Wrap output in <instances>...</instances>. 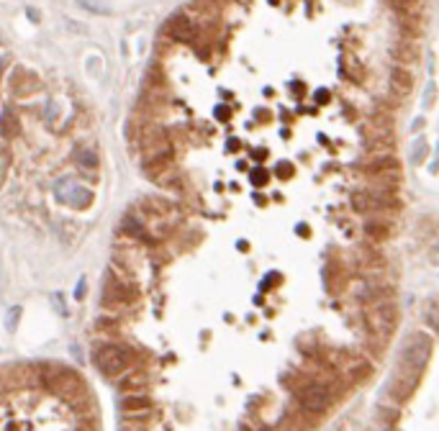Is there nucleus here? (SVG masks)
Masks as SVG:
<instances>
[{
    "instance_id": "obj_27",
    "label": "nucleus",
    "mask_w": 439,
    "mask_h": 431,
    "mask_svg": "<svg viewBox=\"0 0 439 431\" xmlns=\"http://www.w3.org/2000/svg\"><path fill=\"white\" fill-rule=\"evenodd\" d=\"M216 116H218L221 121H226V119H229V108H224V105H221V108L216 111Z\"/></svg>"
},
{
    "instance_id": "obj_23",
    "label": "nucleus",
    "mask_w": 439,
    "mask_h": 431,
    "mask_svg": "<svg viewBox=\"0 0 439 431\" xmlns=\"http://www.w3.org/2000/svg\"><path fill=\"white\" fill-rule=\"evenodd\" d=\"M77 165H80V167H85V169H90V172H96V167H98L96 154H93V152H80V154H77Z\"/></svg>"
},
{
    "instance_id": "obj_2",
    "label": "nucleus",
    "mask_w": 439,
    "mask_h": 431,
    "mask_svg": "<svg viewBox=\"0 0 439 431\" xmlns=\"http://www.w3.org/2000/svg\"><path fill=\"white\" fill-rule=\"evenodd\" d=\"M41 372H44V388L54 398L64 400L77 414L93 411V398L88 393V385L72 368L59 365V362H41Z\"/></svg>"
},
{
    "instance_id": "obj_15",
    "label": "nucleus",
    "mask_w": 439,
    "mask_h": 431,
    "mask_svg": "<svg viewBox=\"0 0 439 431\" xmlns=\"http://www.w3.org/2000/svg\"><path fill=\"white\" fill-rule=\"evenodd\" d=\"M121 411L124 416H142L152 411V400L147 398L144 393H124V400H121Z\"/></svg>"
},
{
    "instance_id": "obj_9",
    "label": "nucleus",
    "mask_w": 439,
    "mask_h": 431,
    "mask_svg": "<svg viewBox=\"0 0 439 431\" xmlns=\"http://www.w3.org/2000/svg\"><path fill=\"white\" fill-rule=\"evenodd\" d=\"M57 192H59V198L72 208H88L93 203V192L85 190L82 185L77 183H62L57 185Z\"/></svg>"
},
{
    "instance_id": "obj_5",
    "label": "nucleus",
    "mask_w": 439,
    "mask_h": 431,
    "mask_svg": "<svg viewBox=\"0 0 439 431\" xmlns=\"http://www.w3.org/2000/svg\"><path fill=\"white\" fill-rule=\"evenodd\" d=\"M401 321L399 305L391 301H378L368 308V326L375 336H391Z\"/></svg>"
},
{
    "instance_id": "obj_28",
    "label": "nucleus",
    "mask_w": 439,
    "mask_h": 431,
    "mask_svg": "<svg viewBox=\"0 0 439 431\" xmlns=\"http://www.w3.org/2000/svg\"><path fill=\"white\" fill-rule=\"evenodd\" d=\"M85 290H88V287H85V282H80V285H77V290H75V296L82 298V296H85Z\"/></svg>"
},
{
    "instance_id": "obj_8",
    "label": "nucleus",
    "mask_w": 439,
    "mask_h": 431,
    "mask_svg": "<svg viewBox=\"0 0 439 431\" xmlns=\"http://www.w3.org/2000/svg\"><path fill=\"white\" fill-rule=\"evenodd\" d=\"M162 31L175 41H193L195 39V24H193V18L188 16V13H183V10L172 13V16L165 21V29H162Z\"/></svg>"
},
{
    "instance_id": "obj_3",
    "label": "nucleus",
    "mask_w": 439,
    "mask_h": 431,
    "mask_svg": "<svg viewBox=\"0 0 439 431\" xmlns=\"http://www.w3.org/2000/svg\"><path fill=\"white\" fill-rule=\"evenodd\" d=\"M139 298V287L131 282V275L121 272L119 267H108L103 282V311L108 313H121L131 308Z\"/></svg>"
},
{
    "instance_id": "obj_6",
    "label": "nucleus",
    "mask_w": 439,
    "mask_h": 431,
    "mask_svg": "<svg viewBox=\"0 0 439 431\" xmlns=\"http://www.w3.org/2000/svg\"><path fill=\"white\" fill-rule=\"evenodd\" d=\"M131 139H136L139 144V152L142 157L147 154H160V152H172V146H170V136L168 131L160 126V123H154V121H144L139 131H136Z\"/></svg>"
},
{
    "instance_id": "obj_18",
    "label": "nucleus",
    "mask_w": 439,
    "mask_h": 431,
    "mask_svg": "<svg viewBox=\"0 0 439 431\" xmlns=\"http://www.w3.org/2000/svg\"><path fill=\"white\" fill-rule=\"evenodd\" d=\"M18 134H21V121L10 108H6L3 116H0V136L3 139H16Z\"/></svg>"
},
{
    "instance_id": "obj_19",
    "label": "nucleus",
    "mask_w": 439,
    "mask_h": 431,
    "mask_svg": "<svg viewBox=\"0 0 439 431\" xmlns=\"http://www.w3.org/2000/svg\"><path fill=\"white\" fill-rule=\"evenodd\" d=\"M139 208H142V211H147V213H152L154 218H165V216L172 211V206H170L168 200H162V198H144L142 203H139Z\"/></svg>"
},
{
    "instance_id": "obj_16",
    "label": "nucleus",
    "mask_w": 439,
    "mask_h": 431,
    "mask_svg": "<svg viewBox=\"0 0 439 431\" xmlns=\"http://www.w3.org/2000/svg\"><path fill=\"white\" fill-rule=\"evenodd\" d=\"M391 90L396 93V96L406 98L411 96V90H414V75L403 67V64H399V67H393L391 72Z\"/></svg>"
},
{
    "instance_id": "obj_26",
    "label": "nucleus",
    "mask_w": 439,
    "mask_h": 431,
    "mask_svg": "<svg viewBox=\"0 0 439 431\" xmlns=\"http://www.w3.org/2000/svg\"><path fill=\"white\" fill-rule=\"evenodd\" d=\"M278 172H280V175H283V177H285V180H288V177L293 175V165H288V162H283V165H280V167H278Z\"/></svg>"
},
{
    "instance_id": "obj_25",
    "label": "nucleus",
    "mask_w": 439,
    "mask_h": 431,
    "mask_svg": "<svg viewBox=\"0 0 439 431\" xmlns=\"http://www.w3.org/2000/svg\"><path fill=\"white\" fill-rule=\"evenodd\" d=\"M252 183L265 185V183H267V172H265V169H257V172H252Z\"/></svg>"
},
{
    "instance_id": "obj_12",
    "label": "nucleus",
    "mask_w": 439,
    "mask_h": 431,
    "mask_svg": "<svg viewBox=\"0 0 439 431\" xmlns=\"http://www.w3.org/2000/svg\"><path fill=\"white\" fill-rule=\"evenodd\" d=\"M396 293V287L391 282H385V280H368L365 285L357 290L359 301H365V303H378V301H388V298Z\"/></svg>"
},
{
    "instance_id": "obj_22",
    "label": "nucleus",
    "mask_w": 439,
    "mask_h": 431,
    "mask_svg": "<svg viewBox=\"0 0 439 431\" xmlns=\"http://www.w3.org/2000/svg\"><path fill=\"white\" fill-rule=\"evenodd\" d=\"M82 8L90 10V13H111L113 3L111 0H77Z\"/></svg>"
},
{
    "instance_id": "obj_7",
    "label": "nucleus",
    "mask_w": 439,
    "mask_h": 431,
    "mask_svg": "<svg viewBox=\"0 0 439 431\" xmlns=\"http://www.w3.org/2000/svg\"><path fill=\"white\" fill-rule=\"evenodd\" d=\"M298 400H301L304 411L319 416L334 406V391L327 383H308L304 388H298Z\"/></svg>"
},
{
    "instance_id": "obj_21",
    "label": "nucleus",
    "mask_w": 439,
    "mask_h": 431,
    "mask_svg": "<svg viewBox=\"0 0 439 431\" xmlns=\"http://www.w3.org/2000/svg\"><path fill=\"white\" fill-rule=\"evenodd\" d=\"M365 234H368V239L373 241H385L391 232H388V226L380 224V221H368V224H365Z\"/></svg>"
},
{
    "instance_id": "obj_1",
    "label": "nucleus",
    "mask_w": 439,
    "mask_h": 431,
    "mask_svg": "<svg viewBox=\"0 0 439 431\" xmlns=\"http://www.w3.org/2000/svg\"><path fill=\"white\" fill-rule=\"evenodd\" d=\"M431 339L426 334H411L408 336L406 347H403V354H401V365L396 370V375L391 380V398L396 400H406L414 395L416 385H419V377H422L424 368L431 357Z\"/></svg>"
},
{
    "instance_id": "obj_4",
    "label": "nucleus",
    "mask_w": 439,
    "mask_h": 431,
    "mask_svg": "<svg viewBox=\"0 0 439 431\" xmlns=\"http://www.w3.org/2000/svg\"><path fill=\"white\" fill-rule=\"evenodd\" d=\"M93 362L105 377H121L134 368L136 354L124 342H98L93 347Z\"/></svg>"
},
{
    "instance_id": "obj_11",
    "label": "nucleus",
    "mask_w": 439,
    "mask_h": 431,
    "mask_svg": "<svg viewBox=\"0 0 439 431\" xmlns=\"http://www.w3.org/2000/svg\"><path fill=\"white\" fill-rule=\"evenodd\" d=\"M175 167V162H172V152H160V154H147L142 160V172L149 180H157L160 175H165L168 169Z\"/></svg>"
},
{
    "instance_id": "obj_10",
    "label": "nucleus",
    "mask_w": 439,
    "mask_h": 431,
    "mask_svg": "<svg viewBox=\"0 0 439 431\" xmlns=\"http://www.w3.org/2000/svg\"><path fill=\"white\" fill-rule=\"evenodd\" d=\"M393 59L399 64H403V67H411V64L419 62V56H422V47H419V41L411 39V36H403V39H399L396 44H393L391 49Z\"/></svg>"
},
{
    "instance_id": "obj_24",
    "label": "nucleus",
    "mask_w": 439,
    "mask_h": 431,
    "mask_svg": "<svg viewBox=\"0 0 439 431\" xmlns=\"http://www.w3.org/2000/svg\"><path fill=\"white\" fill-rule=\"evenodd\" d=\"M18 316H21V308H10L8 324H6V326H8V331H13V328H16V319H18Z\"/></svg>"
},
{
    "instance_id": "obj_17",
    "label": "nucleus",
    "mask_w": 439,
    "mask_h": 431,
    "mask_svg": "<svg viewBox=\"0 0 439 431\" xmlns=\"http://www.w3.org/2000/svg\"><path fill=\"white\" fill-rule=\"evenodd\" d=\"M147 380L149 377L144 375V372H131L128 370L126 375H121V383H119V388H121V393H144L147 391Z\"/></svg>"
},
{
    "instance_id": "obj_13",
    "label": "nucleus",
    "mask_w": 439,
    "mask_h": 431,
    "mask_svg": "<svg viewBox=\"0 0 439 431\" xmlns=\"http://www.w3.org/2000/svg\"><path fill=\"white\" fill-rule=\"evenodd\" d=\"M393 169H401V165H399V160H396L391 152L370 154L368 160H365V165H362V172H365L368 177L380 175V172H393Z\"/></svg>"
},
{
    "instance_id": "obj_29",
    "label": "nucleus",
    "mask_w": 439,
    "mask_h": 431,
    "mask_svg": "<svg viewBox=\"0 0 439 431\" xmlns=\"http://www.w3.org/2000/svg\"><path fill=\"white\" fill-rule=\"evenodd\" d=\"M0 72H3V59H0Z\"/></svg>"
},
{
    "instance_id": "obj_20",
    "label": "nucleus",
    "mask_w": 439,
    "mask_h": 431,
    "mask_svg": "<svg viewBox=\"0 0 439 431\" xmlns=\"http://www.w3.org/2000/svg\"><path fill=\"white\" fill-rule=\"evenodd\" d=\"M399 24H401V31H403V36H411V39L422 36V31H424V24H422V18H419V13L401 16Z\"/></svg>"
},
{
    "instance_id": "obj_14",
    "label": "nucleus",
    "mask_w": 439,
    "mask_h": 431,
    "mask_svg": "<svg viewBox=\"0 0 439 431\" xmlns=\"http://www.w3.org/2000/svg\"><path fill=\"white\" fill-rule=\"evenodd\" d=\"M10 90L21 98H29V96H34V93H39L41 90V80L34 75V72L16 70L13 72V80H10Z\"/></svg>"
}]
</instances>
